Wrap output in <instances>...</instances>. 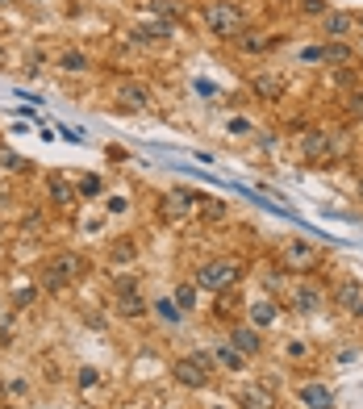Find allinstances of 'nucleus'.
<instances>
[{
    "instance_id": "1",
    "label": "nucleus",
    "mask_w": 363,
    "mask_h": 409,
    "mask_svg": "<svg viewBox=\"0 0 363 409\" xmlns=\"http://www.w3.org/2000/svg\"><path fill=\"white\" fill-rule=\"evenodd\" d=\"M205 25H209L213 38H238L246 30V17L234 0H209L205 4Z\"/></svg>"
},
{
    "instance_id": "2",
    "label": "nucleus",
    "mask_w": 363,
    "mask_h": 409,
    "mask_svg": "<svg viewBox=\"0 0 363 409\" xmlns=\"http://www.w3.org/2000/svg\"><path fill=\"white\" fill-rule=\"evenodd\" d=\"M242 280V259H213L205 268H196V284L201 288H213V292H226Z\"/></svg>"
},
{
    "instance_id": "3",
    "label": "nucleus",
    "mask_w": 363,
    "mask_h": 409,
    "mask_svg": "<svg viewBox=\"0 0 363 409\" xmlns=\"http://www.w3.org/2000/svg\"><path fill=\"white\" fill-rule=\"evenodd\" d=\"M218 364L213 355H205V351H196V355H188V360H180V364L172 367L176 372V380H180L184 389H205L209 384V367Z\"/></svg>"
},
{
    "instance_id": "4",
    "label": "nucleus",
    "mask_w": 363,
    "mask_h": 409,
    "mask_svg": "<svg viewBox=\"0 0 363 409\" xmlns=\"http://www.w3.org/2000/svg\"><path fill=\"white\" fill-rule=\"evenodd\" d=\"M84 275V259L80 255H71V251H63V255H54L50 263H46V288H63V284H71V280H80Z\"/></svg>"
},
{
    "instance_id": "5",
    "label": "nucleus",
    "mask_w": 363,
    "mask_h": 409,
    "mask_svg": "<svg viewBox=\"0 0 363 409\" xmlns=\"http://www.w3.org/2000/svg\"><path fill=\"white\" fill-rule=\"evenodd\" d=\"M321 305H326V288H321V284H314V280H297V284H292L288 309H297V314H318Z\"/></svg>"
},
{
    "instance_id": "6",
    "label": "nucleus",
    "mask_w": 363,
    "mask_h": 409,
    "mask_svg": "<svg viewBox=\"0 0 363 409\" xmlns=\"http://www.w3.org/2000/svg\"><path fill=\"white\" fill-rule=\"evenodd\" d=\"M318 263H321V255H318V247H314V242L292 238V242L284 247V268H288V272H314Z\"/></svg>"
},
{
    "instance_id": "7",
    "label": "nucleus",
    "mask_w": 363,
    "mask_h": 409,
    "mask_svg": "<svg viewBox=\"0 0 363 409\" xmlns=\"http://www.w3.org/2000/svg\"><path fill=\"white\" fill-rule=\"evenodd\" d=\"M251 92H255L263 105H280L284 92H288V80H284L280 71H255V76H251Z\"/></svg>"
},
{
    "instance_id": "8",
    "label": "nucleus",
    "mask_w": 363,
    "mask_h": 409,
    "mask_svg": "<svg viewBox=\"0 0 363 409\" xmlns=\"http://www.w3.org/2000/svg\"><path fill=\"white\" fill-rule=\"evenodd\" d=\"M355 30H359V17H355V13L334 8V13H326V17H321V34H326V42H347Z\"/></svg>"
},
{
    "instance_id": "9",
    "label": "nucleus",
    "mask_w": 363,
    "mask_h": 409,
    "mask_svg": "<svg viewBox=\"0 0 363 409\" xmlns=\"http://www.w3.org/2000/svg\"><path fill=\"white\" fill-rule=\"evenodd\" d=\"M334 305H338L343 314H351V318H363V284L359 280H343V284L334 288Z\"/></svg>"
},
{
    "instance_id": "10",
    "label": "nucleus",
    "mask_w": 363,
    "mask_h": 409,
    "mask_svg": "<svg viewBox=\"0 0 363 409\" xmlns=\"http://www.w3.org/2000/svg\"><path fill=\"white\" fill-rule=\"evenodd\" d=\"M238 405L242 409H275V393L263 384H242L238 389Z\"/></svg>"
},
{
    "instance_id": "11",
    "label": "nucleus",
    "mask_w": 363,
    "mask_h": 409,
    "mask_svg": "<svg viewBox=\"0 0 363 409\" xmlns=\"http://www.w3.org/2000/svg\"><path fill=\"white\" fill-rule=\"evenodd\" d=\"M355 59H359V54H355L351 42H326L321 46V63H326V67H343V71H347V67H355Z\"/></svg>"
},
{
    "instance_id": "12",
    "label": "nucleus",
    "mask_w": 363,
    "mask_h": 409,
    "mask_svg": "<svg viewBox=\"0 0 363 409\" xmlns=\"http://www.w3.org/2000/svg\"><path fill=\"white\" fill-rule=\"evenodd\" d=\"M121 105L126 109H155V92L146 84H138V80H130V84H121Z\"/></svg>"
},
{
    "instance_id": "13",
    "label": "nucleus",
    "mask_w": 363,
    "mask_h": 409,
    "mask_svg": "<svg viewBox=\"0 0 363 409\" xmlns=\"http://www.w3.org/2000/svg\"><path fill=\"white\" fill-rule=\"evenodd\" d=\"M230 343H234L242 355H259V351H263V334H259L255 326H238V330L230 334Z\"/></svg>"
},
{
    "instance_id": "14",
    "label": "nucleus",
    "mask_w": 363,
    "mask_h": 409,
    "mask_svg": "<svg viewBox=\"0 0 363 409\" xmlns=\"http://www.w3.org/2000/svg\"><path fill=\"white\" fill-rule=\"evenodd\" d=\"M172 30H176V21L159 17V21H146L142 30H134L130 38H138V42H167V38H172Z\"/></svg>"
},
{
    "instance_id": "15",
    "label": "nucleus",
    "mask_w": 363,
    "mask_h": 409,
    "mask_svg": "<svg viewBox=\"0 0 363 409\" xmlns=\"http://www.w3.org/2000/svg\"><path fill=\"white\" fill-rule=\"evenodd\" d=\"M326 150H330V134H326V130H309V134L301 138V155H305L309 163L326 159Z\"/></svg>"
},
{
    "instance_id": "16",
    "label": "nucleus",
    "mask_w": 363,
    "mask_h": 409,
    "mask_svg": "<svg viewBox=\"0 0 363 409\" xmlns=\"http://www.w3.org/2000/svg\"><path fill=\"white\" fill-rule=\"evenodd\" d=\"M234 42H238V50H242V54H263V50H272V46H275V38H268V34H255V30H242Z\"/></svg>"
},
{
    "instance_id": "17",
    "label": "nucleus",
    "mask_w": 363,
    "mask_h": 409,
    "mask_svg": "<svg viewBox=\"0 0 363 409\" xmlns=\"http://www.w3.org/2000/svg\"><path fill=\"white\" fill-rule=\"evenodd\" d=\"M275 314H280V309H275V301H272V297H259V301H251V326H255V330L272 326Z\"/></svg>"
},
{
    "instance_id": "18",
    "label": "nucleus",
    "mask_w": 363,
    "mask_h": 409,
    "mask_svg": "<svg viewBox=\"0 0 363 409\" xmlns=\"http://www.w3.org/2000/svg\"><path fill=\"white\" fill-rule=\"evenodd\" d=\"M163 205H167L172 218H180V213H188V209L196 205V192H188V188H172V192L163 196Z\"/></svg>"
},
{
    "instance_id": "19",
    "label": "nucleus",
    "mask_w": 363,
    "mask_h": 409,
    "mask_svg": "<svg viewBox=\"0 0 363 409\" xmlns=\"http://www.w3.org/2000/svg\"><path fill=\"white\" fill-rule=\"evenodd\" d=\"M196 205H201V218H205L209 226L230 222V205H226V201H213V196H209V201H196Z\"/></svg>"
},
{
    "instance_id": "20",
    "label": "nucleus",
    "mask_w": 363,
    "mask_h": 409,
    "mask_svg": "<svg viewBox=\"0 0 363 409\" xmlns=\"http://www.w3.org/2000/svg\"><path fill=\"white\" fill-rule=\"evenodd\" d=\"M301 401H305L309 409H330L334 405V397H330L326 384H305V389H301Z\"/></svg>"
},
{
    "instance_id": "21",
    "label": "nucleus",
    "mask_w": 363,
    "mask_h": 409,
    "mask_svg": "<svg viewBox=\"0 0 363 409\" xmlns=\"http://www.w3.org/2000/svg\"><path fill=\"white\" fill-rule=\"evenodd\" d=\"M213 360H218L222 367H230V372H242V367H246V355H242V351H238L234 343L218 347V351H213Z\"/></svg>"
},
{
    "instance_id": "22",
    "label": "nucleus",
    "mask_w": 363,
    "mask_h": 409,
    "mask_svg": "<svg viewBox=\"0 0 363 409\" xmlns=\"http://www.w3.org/2000/svg\"><path fill=\"white\" fill-rule=\"evenodd\" d=\"M59 67H63V71H71V76H84L92 63H88V54H84V50H63V54H59Z\"/></svg>"
},
{
    "instance_id": "23",
    "label": "nucleus",
    "mask_w": 363,
    "mask_h": 409,
    "mask_svg": "<svg viewBox=\"0 0 363 409\" xmlns=\"http://www.w3.org/2000/svg\"><path fill=\"white\" fill-rule=\"evenodd\" d=\"M117 309H121L126 318H142V314H146V301L138 297V288H126V292L117 297Z\"/></svg>"
},
{
    "instance_id": "24",
    "label": "nucleus",
    "mask_w": 363,
    "mask_h": 409,
    "mask_svg": "<svg viewBox=\"0 0 363 409\" xmlns=\"http://www.w3.org/2000/svg\"><path fill=\"white\" fill-rule=\"evenodd\" d=\"M109 259H113V263H134V259H138V242H134V238H117V242L109 247Z\"/></svg>"
},
{
    "instance_id": "25",
    "label": "nucleus",
    "mask_w": 363,
    "mask_h": 409,
    "mask_svg": "<svg viewBox=\"0 0 363 409\" xmlns=\"http://www.w3.org/2000/svg\"><path fill=\"white\" fill-rule=\"evenodd\" d=\"M46 188H50V201H54V205H71V201H76V188L63 180V176H50Z\"/></svg>"
},
{
    "instance_id": "26",
    "label": "nucleus",
    "mask_w": 363,
    "mask_h": 409,
    "mask_svg": "<svg viewBox=\"0 0 363 409\" xmlns=\"http://www.w3.org/2000/svg\"><path fill=\"white\" fill-rule=\"evenodd\" d=\"M172 301H176V305H180L184 314H192V309H196V284H180V288H176V297H172Z\"/></svg>"
},
{
    "instance_id": "27",
    "label": "nucleus",
    "mask_w": 363,
    "mask_h": 409,
    "mask_svg": "<svg viewBox=\"0 0 363 409\" xmlns=\"http://www.w3.org/2000/svg\"><path fill=\"white\" fill-rule=\"evenodd\" d=\"M146 8H150V13H159V17H167V21H176V17H180V4H176V0H146Z\"/></svg>"
},
{
    "instance_id": "28",
    "label": "nucleus",
    "mask_w": 363,
    "mask_h": 409,
    "mask_svg": "<svg viewBox=\"0 0 363 409\" xmlns=\"http://www.w3.org/2000/svg\"><path fill=\"white\" fill-rule=\"evenodd\" d=\"M155 314H159V318L163 321H180V305H176V301H155Z\"/></svg>"
},
{
    "instance_id": "29",
    "label": "nucleus",
    "mask_w": 363,
    "mask_h": 409,
    "mask_svg": "<svg viewBox=\"0 0 363 409\" xmlns=\"http://www.w3.org/2000/svg\"><path fill=\"white\" fill-rule=\"evenodd\" d=\"M100 192H105V180H100V176H84V180H80V196H100Z\"/></svg>"
},
{
    "instance_id": "30",
    "label": "nucleus",
    "mask_w": 363,
    "mask_h": 409,
    "mask_svg": "<svg viewBox=\"0 0 363 409\" xmlns=\"http://www.w3.org/2000/svg\"><path fill=\"white\" fill-rule=\"evenodd\" d=\"M92 384H100V372L96 367H80V389H92Z\"/></svg>"
},
{
    "instance_id": "31",
    "label": "nucleus",
    "mask_w": 363,
    "mask_h": 409,
    "mask_svg": "<svg viewBox=\"0 0 363 409\" xmlns=\"http://www.w3.org/2000/svg\"><path fill=\"white\" fill-rule=\"evenodd\" d=\"M0 163H4V167H13V172H25V163H21L13 150H0Z\"/></svg>"
},
{
    "instance_id": "32",
    "label": "nucleus",
    "mask_w": 363,
    "mask_h": 409,
    "mask_svg": "<svg viewBox=\"0 0 363 409\" xmlns=\"http://www.w3.org/2000/svg\"><path fill=\"white\" fill-rule=\"evenodd\" d=\"M226 130H230V134H251V121H246V117H230Z\"/></svg>"
},
{
    "instance_id": "33",
    "label": "nucleus",
    "mask_w": 363,
    "mask_h": 409,
    "mask_svg": "<svg viewBox=\"0 0 363 409\" xmlns=\"http://www.w3.org/2000/svg\"><path fill=\"white\" fill-rule=\"evenodd\" d=\"M301 8H305V13H314V17H326V13H330V8H326V0H301Z\"/></svg>"
},
{
    "instance_id": "34",
    "label": "nucleus",
    "mask_w": 363,
    "mask_h": 409,
    "mask_svg": "<svg viewBox=\"0 0 363 409\" xmlns=\"http://www.w3.org/2000/svg\"><path fill=\"white\" fill-rule=\"evenodd\" d=\"M234 305H238L234 297H222V301H218V318H226V314H234Z\"/></svg>"
},
{
    "instance_id": "35",
    "label": "nucleus",
    "mask_w": 363,
    "mask_h": 409,
    "mask_svg": "<svg viewBox=\"0 0 363 409\" xmlns=\"http://www.w3.org/2000/svg\"><path fill=\"white\" fill-rule=\"evenodd\" d=\"M126 209H130V201H126V196H113V201H109V213H126Z\"/></svg>"
},
{
    "instance_id": "36",
    "label": "nucleus",
    "mask_w": 363,
    "mask_h": 409,
    "mask_svg": "<svg viewBox=\"0 0 363 409\" xmlns=\"http://www.w3.org/2000/svg\"><path fill=\"white\" fill-rule=\"evenodd\" d=\"M347 105H351V113H363V92H355V96H351Z\"/></svg>"
},
{
    "instance_id": "37",
    "label": "nucleus",
    "mask_w": 363,
    "mask_h": 409,
    "mask_svg": "<svg viewBox=\"0 0 363 409\" xmlns=\"http://www.w3.org/2000/svg\"><path fill=\"white\" fill-rule=\"evenodd\" d=\"M359 34H363V17H359Z\"/></svg>"
},
{
    "instance_id": "38",
    "label": "nucleus",
    "mask_w": 363,
    "mask_h": 409,
    "mask_svg": "<svg viewBox=\"0 0 363 409\" xmlns=\"http://www.w3.org/2000/svg\"><path fill=\"white\" fill-rule=\"evenodd\" d=\"M359 196H363V180H359Z\"/></svg>"
},
{
    "instance_id": "39",
    "label": "nucleus",
    "mask_w": 363,
    "mask_h": 409,
    "mask_svg": "<svg viewBox=\"0 0 363 409\" xmlns=\"http://www.w3.org/2000/svg\"><path fill=\"white\" fill-rule=\"evenodd\" d=\"M0 4H13V0H0Z\"/></svg>"
},
{
    "instance_id": "40",
    "label": "nucleus",
    "mask_w": 363,
    "mask_h": 409,
    "mask_svg": "<svg viewBox=\"0 0 363 409\" xmlns=\"http://www.w3.org/2000/svg\"><path fill=\"white\" fill-rule=\"evenodd\" d=\"M213 409H226V405H213Z\"/></svg>"
}]
</instances>
